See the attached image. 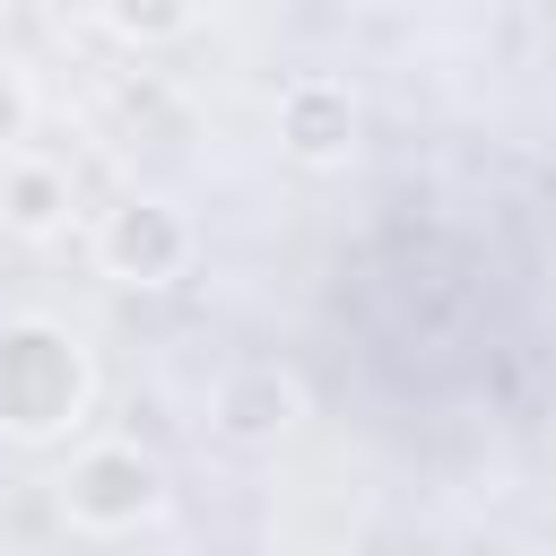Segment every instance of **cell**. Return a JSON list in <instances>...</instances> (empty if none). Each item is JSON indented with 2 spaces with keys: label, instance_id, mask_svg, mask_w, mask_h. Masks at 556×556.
Segmentation results:
<instances>
[{
  "label": "cell",
  "instance_id": "6da1fadb",
  "mask_svg": "<svg viewBox=\"0 0 556 556\" xmlns=\"http://www.w3.org/2000/svg\"><path fill=\"white\" fill-rule=\"evenodd\" d=\"M78 408V356L52 330H9L0 339V417L17 434H43Z\"/></svg>",
  "mask_w": 556,
  "mask_h": 556
},
{
  "label": "cell",
  "instance_id": "7a4b0ae2",
  "mask_svg": "<svg viewBox=\"0 0 556 556\" xmlns=\"http://www.w3.org/2000/svg\"><path fill=\"white\" fill-rule=\"evenodd\" d=\"M70 513H78V521H96V530H122V521L156 513V460H148V452H130V443L87 452V460L70 469Z\"/></svg>",
  "mask_w": 556,
  "mask_h": 556
},
{
  "label": "cell",
  "instance_id": "3957f363",
  "mask_svg": "<svg viewBox=\"0 0 556 556\" xmlns=\"http://www.w3.org/2000/svg\"><path fill=\"white\" fill-rule=\"evenodd\" d=\"M182 252H191V235H182V217H174V208H156V200L113 208V226H104V261H113L122 278H139V287L174 278V269H182Z\"/></svg>",
  "mask_w": 556,
  "mask_h": 556
},
{
  "label": "cell",
  "instance_id": "277c9868",
  "mask_svg": "<svg viewBox=\"0 0 556 556\" xmlns=\"http://www.w3.org/2000/svg\"><path fill=\"white\" fill-rule=\"evenodd\" d=\"M287 417H295V382L278 365H252L217 391V434H235V443H269V434H287Z\"/></svg>",
  "mask_w": 556,
  "mask_h": 556
},
{
  "label": "cell",
  "instance_id": "5b68a950",
  "mask_svg": "<svg viewBox=\"0 0 556 556\" xmlns=\"http://www.w3.org/2000/svg\"><path fill=\"white\" fill-rule=\"evenodd\" d=\"M278 130H287L295 156H339L348 130H356V104H348V87H295L287 113H278Z\"/></svg>",
  "mask_w": 556,
  "mask_h": 556
},
{
  "label": "cell",
  "instance_id": "8992f818",
  "mask_svg": "<svg viewBox=\"0 0 556 556\" xmlns=\"http://www.w3.org/2000/svg\"><path fill=\"white\" fill-rule=\"evenodd\" d=\"M0 208H9V226H17V235H52V226H61V208H70V182H61L52 165H17V174H9V191H0Z\"/></svg>",
  "mask_w": 556,
  "mask_h": 556
},
{
  "label": "cell",
  "instance_id": "52a82bcc",
  "mask_svg": "<svg viewBox=\"0 0 556 556\" xmlns=\"http://www.w3.org/2000/svg\"><path fill=\"white\" fill-rule=\"evenodd\" d=\"M113 26H122V35H182L191 17H182V9H113Z\"/></svg>",
  "mask_w": 556,
  "mask_h": 556
},
{
  "label": "cell",
  "instance_id": "ba28073f",
  "mask_svg": "<svg viewBox=\"0 0 556 556\" xmlns=\"http://www.w3.org/2000/svg\"><path fill=\"white\" fill-rule=\"evenodd\" d=\"M26 130V96H17V78L0 70V139H17Z\"/></svg>",
  "mask_w": 556,
  "mask_h": 556
}]
</instances>
